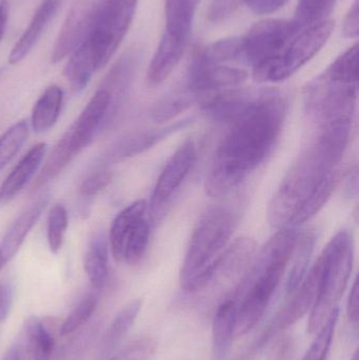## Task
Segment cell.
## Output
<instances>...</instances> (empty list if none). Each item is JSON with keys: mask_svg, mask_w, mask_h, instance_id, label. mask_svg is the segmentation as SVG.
Masks as SVG:
<instances>
[{"mask_svg": "<svg viewBox=\"0 0 359 360\" xmlns=\"http://www.w3.org/2000/svg\"><path fill=\"white\" fill-rule=\"evenodd\" d=\"M314 126L313 135L270 201L268 220L276 230L296 229L311 219L334 190L337 167L349 143L352 120Z\"/></svg>", "mask_w": 359, "mask_h": 360, "instance_id": "6da1fadb", "label": "cell"}, {"mask_svg": "<svg viewBox=\"0 0 359 360\" xmlns=\"http://www.w3.org/2000/svg\"><path fill=\"white\" fill-rule=\"evenodd\" d=\"M288 113V101L275 90L255 93L215 152L206 179L213 197L229 194L248 179L273 152Z\"/></svg>", "mask_w": 359, "mask_h": 360, "instance_id": "7a4b0ae2", "label": "cell"}, {"mask_svg": "<svg viewBox=\"0 0 359 360\" xmlns=\"http://www.w3.org/2000/svg\"><path fill=\"white\" fill-rule=\"evenodd\" d=\"M299 240L296 229H282L255 254L234 291L237 302L235 338L252 330L265 316L280 287Z\"/></svg>", "mask_w": 359, "mask_h": 360, "instance_id": "3957f363", "label": "cell"}, {"mask_svg": "<svg viewBox=\"0 0 359 360\" xmlns=\"http://www.w3.org/2000/svg\"><path fill=\"white\" fill-rule=\"evenodd\" d=\"M237 224V214L229 207L217 205L202 214L192 233L179 274L183 291L196 293L208 287Z\"/></svg>", "mask_w": 359, "mask_h": 360, "instance_id": "277c9868", "label": "cell"}, {"mask_svg": "<svg viewBox=\"0 0 359 360\" xmlns=\"http://www.w3.org/2000/svg\"><path fill=\"white\" fill-rule=\"evenodd\" d=\"M353 255L352 237L347 231H341L331 239L318 257V295L308 321V332L311 335L318 333L329 314L337 308L351 276Z\"/></svg>", "mask_w": 359, "mask_h": 360, "instance_id": "5b68a950", "label": "cell"}, {"mask_svg": "<svg viewBox=\"0 0 359 360\" xmlns=\"http://www.w3.org/2000/svg\"><path fill=\"white\" fill-rule=\"evenodd\" d=\"M110 97L107 91L98 89L82 110L75 122L67 129L53 148L41 171L34 180L32 192L39 190L58 175L79 155L100 133L103 120L109 108Z\"/></svg>", "mask_w": 359, "mask_h": 360, "instance_id": "8992f818", "label": "cell"}, {"mask_svg": "<svg viewBox=\"0 0 359 360\" xmlns=\"http://www.w3.org/2000/svg\"><path fill=\"white\" fill-rule=\"evenodd\" d=\"M330 19L301 30L273 60L253 70L257 82H280L296 73L326 44L334 29Z\"/></svg>", "mask_w": 359, "mask_h": 360, "instance_id": "52a82bcc", "label": "cell"}, {"mask_svg": "<svg viewBox=\"0 0 359 360\" xmlns=\"http://www.w3.org/2000/svg\"><path fill=\"white\" fill-rule=\"evenodd\" d=\"M138 0H103L97 6L88 37L96 70L103 69L126 37Z\"/></svg>", "mask_w": 359, "mask_h": 360, "instance_id": "ba28073f", "label": "cell"}, {"mask_svg": "<svg viewBox=\"0 0 359 360\" xmlns=\"http://www.w3.org/2000/svg\"><path fill=\"white\" fill-rule=\"evenodd\" d=\"M151 216L145 200L135 201L117 214L110 229V247L117 262L135 266L147 252Z\"/></svg>", "mask_w": 359, "mask_h": 360, "instance_id": "9c48e42d", "label": "cell"}, {"mask_svg": "<svg viewBox=\"0 0 359 360\" xmlns=\"http://www.w3.org/2000/svg\"><path fill=\"white\" fill-rule=\"evenodd\" d=\"M248 76L244 68L215 60L202 49L192 59L183 88L197 103L202 97L240 88Z\"/></svg>", "mask_w": 359, "mask_h": 360, "instance_id": "30bf717a", "label": "cell"}, {"mask_svg": "<svg viewBox=\"0 0 359 360\" xmlns=\"http://www.w3.org/2000/svg\"><path fill=\"white\" fill-rule=\"evenodd\" d=\"M292 20L265 19L251 27L242 38L244 65L257 69L273 60L299 33Z\"/></svg>", "mask_w": 359, "mask_h": 360, "instance_id": "8fae6325", "label": "cell"}, {"mask_svg": "<svg viewBox=\"0 0 359 360\" xmlns=\"http://www.w3.org/2000/svg\"><path fill=\"white\" fill-rule=\"evenodd\" d=\"M197 158V149L192 139L185 141L164 166L156 182L150 200L149 213L151 219H157L175 193L191 172Z\"/></svg>", "mask_w": 359, "mask_h": 360, "instance_id": "7c38bea8", "label": "cell"}, {"mask_svg": "<svg viewBox=\"0 0 359 360\" xmlns=\"http://www.w3.org/2000/svg\"><path fill=\"white\" fill-rule=\"evenodd\" d=\"M143 57V51L141 46H131L114 63L113 67L103 79L100 89L107 91L110 103L101 131L109 129L117 120L128 98L129 92Z\"/></svg>", "mask_w": 359, "mask_h": 360, "instance_id": "4fadbf2b", "label": "cell"}, {"mask_svg": "<svg viewBox=\"0 0 359 360\" xmlns=\"http://www.w3.org/2000/svg\"><path fill=\"white\" fill-rule=\"evenodd\" d=\"M192 118L179 120L168 126L130 133L118 139L97 160L94 168H107L149 151L158 143L192 124Z\"/></svg>", "mask_w": 359, "mask_h": 360, "instance_id": "5bb4252c", "label": "cell"}, {"mask_svg": "<svg viewBox=\"0 0 359 360\" xmlns=\"http://www.w3.org/2000/svg\"><path fill=\"white\" fill-rule=\"evenodd\" d=\"M318 281L320 264L318 260H316L296 289L288 295L286 304L278 311L268 330H266L265 334L261 336L259 347L265 346L275 334L288 329L311 311L318 295Z\"/></svg>", "mask_w": 359, "mask_h": 360, "instance_id": "9a60e30c", "label": "cell"}, {"mask_svg": "<svg viewBox=\"0 0 359 360\" xmlns=\"http://www.w3.org/2000/svg\"><path fill=\"white\" fill-rule=\"evenodd\" d=\"M97 6L98 4L95 0H77L72 6L53 48L51 55L53 65L70 56L84 41L90 31Z\"/></svg>", "mask_w": 359, "mask_h": 360, "instance_id": "2e32d148", "label": "cell"}, {"mask_svg": "<svg viewBox=\"0 0 359 360\" xmlns=\"http://www.w3.org/2000/svg\"><path fill=\"white\" fill-rule=\"evenodd\" d=\"M50 197L42 195L25 209L6 231L0 243V271L14 258L27 239L32 229L37 224L41 214L48 205Z\"/></svg>", "mask_w": 359, "mask_h": 360, "instance_id": "e0dca14e", "label": "cell"}, {"mask_svg": "<svg viewBox=\"0 0 359 360\" xmlns=\"http://www.w3.org/2000/svg\"><path fill=\"white\" fill-rule=\"evenodd\" d=\"M63 0H42L36 10L29 27L23 32L21 37L17 40L8 55V63L12 65H18L30 54L42 34L48 27V23L58 12Z\"/></svg>", "mask_w": 359, "mask_h": 360, "instance_id": "ac0fdd59", "label": "cell"}, {"mask_svg": "<svg viewBox=\"0 0 359 360\" xmlns=\"http://www.w3.org/2000/svg\"><path fill=\"white\" fill-rule=\"evenodd\" d=\"M48 151L46 143H36L21 158L0 186V205L11 202L37 172Z\"/></svg>", "mask_w": 359, "mask_h": 360, "instance_id": "d6986e66", "label": "cell"}, {"mask_svg": "<svg viewBox=\"0 0 359 360\" xmlns=\"http://www.w3.org/2000/svg\"><path fill=\"white\" fill-rule=\"evenodd\" d=\"M200 0H166V29L162 37L187 48Z\"/></svg>", "mask_w": 359, "mask_h": 360, "instance_id": "ffe728a7", "label": "cell"}, {"mask_svg": "<svg viewBox=\"0 0 359 360\" xmlns=\"http://www.w3.org/2000/svg\"><path fill=\"white\" fill-rule=\"evenodd\" d=\"M237 302L233 296L226 298L215 311L212 323V348L215 360H223L235 338Z\"/></svg>", "mask_w": 359, "mask_h": 360, "instance_id": "44dd1931", "label": "cell"}, {"mask_svg": "<svg viewBox=\"0 0 359 360\" xmlns=\"http://www.w3.org/2000/svg\"><path fill=\"white\" fill-rule=\"evenodd\" d=\"M52 319L31 317L25 321V342L32 360H51L56 346Z\"/></svg>", "mask_w": 359, "mask_h": 360, "instance_id": "7402d4cb", "label": "cell"}, {"mask_svg": "<svg viewBox=\"0 0 359 360\" xmlns=\"http://www.w3.org/2000/svg\"><path fill=\"white\" fill-rule=\"evenodd\" d=\"M96 71L94 53L86 36L84 41L72 53L63 74L69 82L71 90L74 93H80L86 88Z\"/></svg>", "mask_w": 359, "mask_h": 360, "instance_id": "603a6c76", "label": "cell"}, {"mask_svg": "<svg viewBox=\"0 0 359 360\" xmlns=\"http://www.w3.org/2000/svg\"><path fill=\"white\" fill-rule=\"evenodd\" d=\"M84 266L92 287L96 291L103 290L109 274V243L103 233H96L91 238Z\"/></svg>", "mask_w": 359, "mask_h": 360, "instance_id": "cb8c5ba5", "label": "cell"}, {"mask_svg": "<svg viewBox=\"0 0 359 360\" xmlns=\"http://www.w3.org/2000/svg\"><path fill=\"white\" fill-rule=\"evenodd\" d=\"M63 103V91L53 84L44 90L32 110L31 127L35 133H44L52 129L58 120Z\"/></svg>", "mask_w": 359, "mask_h": 360, "instance_id": "d4e9b609", "label": "cell"}, {"mask_svg": "<svg viewBox=\"0 0 359 360\" xmlns=\"http://www.w3.org/2000/svg\"><path fill=\"white\" fill-rule=\"evenodd\" d=\"M141 307H143V302L141 300H135L126 304L116 314L115 319L112 321L103 338L101 354L107 356L117 348L118 345L126 338V334L136 321L137 316L141 313Z\"/></svg>", "mask_w": 359, "mask_h": 360, "instance_id": "484cf974", "label": "cell"}, {"mask_svg": "<svg viewBox=\"0 0 359 360\" xmlns=\"http://www.w3.org/2000/svg\"><path fill=\"white\" fill-rule=\"evenodd\" d=\"M195 103V98L185 88L164 95L152 108V120L158 124L168 122Z\"/></svg>", "mask_w": 359, "mask_h": 360, "instance_id": "4316f807", "label": "cell"}, {"mask_svg": "<svg viewBox=\"0 0 359 360\" xmlns=\"http://www.w3.org/2000/svg\"><path fill=\"white\" fill-rule=\"evenodd\" d=\"M314 241H315V238L310 234L306 235L303 238L299 237L294 254L291 259L292 268H291L290 274L287 279V296L290 295L296 289L297 285L301 283L303 277L307 274L310 257L313 251Z\"/></svg>", "mask_w": 359, "mask_h": 360, "instance_id": "83f0119b", "label": "cell"}, {"mask_svg": "<svg viewBox=\"0 0 359 360\" xmlns=\"http://www.w3.org/2000/svg\"><path fill=\"white\" fill-rule=\"evenodd\" d=\"M335 0H299L292 22L301 31L310 25L326 20L332 12Z\"/></svg>", "mask_w": 359, "mask_h": 360, "instance_id": "f1b7e54d", "label": "cell"}, {"mask_svg": "<svg viewBox=\"0 0 359 360\" xmlns=\"http://www.w3.org/2000/svg\"><path fill=\"white\" fill-rule=\"evenodd\" d=\"M29 124L20 120L0 136V172L12 162L29 137Z\"/></svg>", "mask_w": 359, "mask_h": 360, "instance_id": "f546056e", "label": "cell"}, {"mask_svg": "<svg viewBox=\"0 0 359 360\" xmlns=\"http://www.w3.org/2000/svg\"><path fill=\"white\" fill-rule=\"evenodd\" d=\"M339 317V308H335L327 317L320 329L318 330L313 342L301 360H327L333 338H334L335 328H337Z\"/></svg>", "mask_w": 359, "mask_h": 360, "instance_id": "4dcf8cb0", "label": "cell"}, {"mask_svg": "<svg viewBox=\"0 0 359 360\" xmlns=\"http://www.w3.org/2000/svg\"><path fill=\"white\" fill-rule=\"evenodd\" d=\"M358 44L348 49L325 72L327 76L347 84H358Z\"/></svg>", "mask_w": 359, "mask_h": 360, "instance_id": "1f68e13d", "label": "cell"}, {"mask_svg": "<svg viewBox=\"0 0 359 360\" xmlns=\"http://www.w3.org/2000/svg\"><path fill=\"white\" fill-rule=\"evenodd\" d=\"M98 298L95 293H89L79 300L69 316L60 326L59 333L63 336L71 335L74 332L86 325L96 310Z\"/></svg>", "mask_w": 359, "mask_h": 360, "instance_id": "d6a6232c", "label": "cell"}, {"mask_svg": "<svg viewBox=\"0 0 359 360\" xmlns=\"http://www.w3.org/2000/svg\"><path fill=\"white\" fill-rule=\"evenodd\" d=\"M69 218L65 205H55L51 210L46 226V239L53 254H57L63 248L67 233Z\"/></svg>", "mask_w": 359, "mask_h": 360, "instance_id": "836d02e7", "label": "cell"}, {"mask_svg": "<svg viewBox=\"0 0 359 360\" xmlns=\"http://www.w3.org/2000/svg\"><path fill=\"white\" fill-rule=\"evenodd\" d=\"M157 350V342L151 335H143L129 342L110 360H152Z\"/></svg>", "mask_w": 359, "mask_h": 360, "instance_id": "e575fe53", "label": "cell"}, {"mask_svg": "<svg viewBox=\"0 0 359 360\" xmlns=\"http://www.w3.org/2000/svg\"><path fill=\"white\" fill-rule=\"evenodd\" d=\"M114 174L107 168H94L92 172L89 173L78 188V194L84 201H91L95 196L107 188Z\"/></svg>", "mask_w": 359, "mask_h": 360, "instance_id": "d590c367", "label": "cell"}, {"mask_svg": "<svg viewBox=\"0 0 359 360\" xmlns=\"http://www.w3.org/2000/svg\"><path fill=\"white\" fill-rule=\"evenodd\" d=\"M244 0H213L208 12V19L212 23H221L231 17Z\"/></svg>", "mask_w": 359, "mask_h": 360, "instance_id": "8d00e7d4", "label": "cell"}, {"mask_svg": "<svg viewBox=\"0 0 359 360\" xmlns=\"http://www.w3.org/2000/svg\"><path fill=\"white\" fill-rule=\"evenodd\" d=\"M358 0H354L345 21H344V35L347 38L358 37L359 33Z\"/></svg>", "mask_w": 359, "mask_h": 360, "instance_id": "74e56055", "label": "cell"}, {"mask_svg": "<svg viewBox=\"0 0 359 360\" xmlns=\"http://www.w3.org/2000/svg\"><path fill=\"white\" fill-rule=\"evenodd\" d=\"M14 300V289L8 283H0V323L8 319Z\"/></svg>", "mask_w": 359, "mask_h": 360, "instance_id": "f35d334b", "label": "cell"}, {"mask_svg": "<svg viewBox=\"0 0 359 360\" xmlns=\"http://www.w3.org/2000/svg\"><path fill=\"white\" fill-rule=\"evenodd\" d=\"M251 10L256 14H270L285 6L288 0H246Z\"/></svg>", "mask_w": 359, "mask_h": 360, "instance_id": "ab89813d", "label": "cell"}, {"mask_svg": "<svg viewBox=\"0 0 359 360\" xmlns=\"http://www.w3.org/2000/svg\"><path fill=\"white\" fill-rule=\"evenodd\" d=\"M358 279H355V281H354L353 285H352L351 292H350L349 300H348L347 315L348 319H349L354 326H356V327H358Z\"/></svg>", "mask_w": 359, "mask_h": 360, "instance_id": "60d3db41", "label": "cell"}, {"mask_svg": "<svg viewBox=\"0 0 359 360\" xmlns=\"http://www.w3.org/2000/svg\"><path fill=\"white\" fill-rule=\"evenodd\" d=\"M293 355V342L290 338L282 340L278 347L274 360H291Z\"/></svg>", "mask_w": 359, "mask_h": 360, "instance_id": "b9f144b4", "label": "cell"}, {"mask_svg": "<svg viewBox=\"0 0 359 360\" xmlns=\"http://www.w3.org/2000/svg\"><path fill=\"white\" fill-rule=\"evenodd\" d=\"M8 0L0 2V40L6 31V21H8Z\"/></svg>", "mask_w": 359, "mask_h": 360, "instance_id": "7bdbcfd3", "label": "cell"}, {"mask_svg": "<svg viewBox=\"0 0 359 360\" xmlns=\"http://www.w3.org/2000/svg\"><path fill=\"white\" fill-rule=\"evenodd\" d=\"M2 360H23L22 350H21L20 346L13 345V346L6 351Z\"/></svg>", "mask_w": 359, "mask_h": 360, "instance_id": "ee69618b", "label": "cell"}, {"mask_svg": "<svg viewBox=\"0 0 359 360\" xmlns=\"http://www.w3.org/2000/svg\"><path fill=\"white\" fill-rule=\"evenodd\" d=\"M350 360H359L358 359V350H356L355 352H354L353 356L351 357V359Z\"/></svg>", "mask_w": 359, "mask_h": 360, "instance_id": "f6af8a7d", "label": "cell"}, {"mask_svg": "<svg viewBox=\"0 0 359 360\" xmlns=\"http://www.w3.org/2000/svg\"><path fill=\"white\" fill-rule=\"evenodd\" d=\"M2 73H4V69H2V68H0V77H1Z\"/></svg>", "mask_w": 359, "mask_h": 360, "instance_id": "bcb514c9", "label": "cell"}]
</instances>
